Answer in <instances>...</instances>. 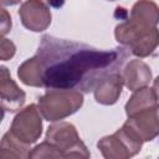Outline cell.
I'll use <instances>...</instances> for the list:
<instances>
[{
    "label": "cell",
    "instance_id": "15",
    "mask_svg": "<svg viewBox=\"0 0 159 159\" xmlns=\"http://www.w3.org/2000/svg\"><path fill=\"white\" fill-rule=\"evenodd\" d=\"M29 158H61V155L48 142L45 140L30 150Z\"/></svg>",
    "mask_w": 159,
    "mask_h": 159
},
{
    "label": "cell",
    "instance_id": "4",
    "mask_svg": "<svg viewBox=\"0 0 159 159\" xmlns=\"http://www.w3.org/2000/svg\"><path fill=\"white\" fill-rule=\"evenodd\" d=\"M48 142L61 155V158H89L86 144L78 135L76 127L68 122H60L51 124L45 135Z\"/></svg>",
    "mask_w": 159,
    "mask_h": 159
},
{
    "label": "cell",
    "instance_id": "14",
    "mask_svg": "<svg viewBox=\"0 0 159 159\" xmlns=\"http://www.w3.org/2000/svg\"><path fill=\"white\" fill-rule=\"evenodd\" d=\"M30 144L17 139L10 130H7L0 140V158L26 159L30 153Z\"/></svg>",
    "mask_w": 159,
    "mask_h": 159
},
{
    "label": "cell",
    "instance_id": "19",
    "mask_svg": "<svg viewBox=\"0 0 159 159\" xmlns=\"http://www.w3.org/2000/svg\"><path fill=\"white\" fill-rule=\"evenodd\" d=\"M21 0H0V5L2 6H12V5H16L19 4Z\"/></svg>",
    "mask_w": 159,
    "mask_h": 159
},
{
    "label": "cell",
    "instance_id": "5",
    "mask_svg": "<svg viewBox=\"0 0 159 159\" xmlns=\"http://www.w3.org/2000/svg\"><path fill=\"white\" fill-rule=\"evenodd\" d=\"M143 143L127 124H123L113 134L101 138L97 148L106 159H128L140 152Z\"/></svg>",
    "mask_w": 159,
    "mask_h": 159
},
{
    "label": "cell",
    "instance_id": "1",
    "mask_svg": "<svg viewBox=\"0 0 159 159\" xmlns=\"http://www.w3.org/2000/svg\"><path fill=\"white\" fill-rule=\"evenodd\" d=\"M36 56L42 63V87L87 93L99 78L123 66L128 51L125 47L98 50L86 43L45 35Z\"/></svg>",
    "mask_w": 159,
    "mask_h": 159
},
{
    "label": "cell",
    "instance_id": "7",
    "mask_svg": "<svg viewBox=\"0 0 159 159\" xmlns=\"http://www.w3.org/2000/svg\"><path fill=\"white\" fill-rule=\"evenodd\" d=\"M19 16L24 27L32 32L45 31L52 21L48 5L42 0H26L19 9Z\"/></svg>",
    "mask_w": 159,
    "mask_h": 159
},
{
    "label": "cell",
    "instance_id": "16",
    "mask_svg": "<svg viewBox=\"0 0 159 159\" xmlns=\"http://www.w3.org/2000/svg\"><path fill=\"white\" fill-rule=\"evenodd\" d=\"M16 53V46L15 43L6 39L0 37V61H10Z\"/></svg>",
    "mask_w": 159,
    "mask_h": 159
},
{
    "label": "cell",
    "instance_id": "13",
    "mask_svg": "<svg viewBox=\"0 0 159 159\" xmlns=\"http://www.w3.org/2000/svg\"><path fill=\"white\" fill-rule=\"evenodd\" d=\"M17 77L20 81L30 87H42V63L35 55L24 61L17 68Z\"/></svg>",
    "mask_w": 159,
    "mask_h": 159
},
{
    "label": "cell",
    "instance_id": "21",
    "mask_svg": "<svg viewBox=\"0 0 159 159\" xmlns=\"http://www.w3.org/2000/svg\"><path fill=\"white\" fill-rule=\"evenodd\" d=\"M4 114H5V112H4V108L0 106V123L2 122V119H4Z\"/></svg>",
    "mask_w": 159,
    "mask_h": 159
},
{
    "label": "cell",
    "instance_id": "11",
    "mask_svg": "<svg viewBox=\"0 0 159 159\" xmlns=\"http://www.w3.org/2000/svg\"><path fill=\"white\" fill-rule=\"evenodd\" d=\"M25 101L26 93L11 78V73L2 76L0 78V106L4 111L14 113L22 108Z\"/></svg>",
    "mask_w": 159,
    "mask_h": 159
},
{
    "label": "cell",
    "instance_id": "22",
    "mask_svg": "<svg viewBox=\"0 0 159 159\" xmlns=\"http://www.w3.org/2000/svg\"><path fill=\"white\" fill-rule=\"evenodd\" d=\"M107 1H117V0H107Z\"/></svg>",
    "mask_w": 159,
    "mask_h": 159
},
{
    "label": "cell",
    "instance_id": "8",
    "mask_svg": "<svg viewBox=\"0 0 159 159\" xmlns=\"http://www.w3.org/2000/svg\"><path fill=\"white\" fill-rule=\"evenodd\" d=\"M158 108H150L138 112L124 122L143 142H150L155 139L159 134V118Z\"/></svg>",
    "mask_w": 159,
    "mask_h": 159
},
{
    "label": "cell",
    "instance_id": "12",
    "mask_svg": "<svg viewBox=\"0 0 159 159\" xmlns=\"http://www.w3.org/2000/svg\"><path fill=\"white\" fill-rule=\"evenodd\" d=\"M155 107H159L157 84H154L153 87L145 86V87H142L134 91L130 98L128 99V102L125 103L124 109H125L127 117H130L138 112L155 108Z\"/></svg>",
    "mask_w": 159,
    "mask_h": 159
},
{
    "label": "cell",
    "instance_id": "18",
    "mask_svg": "<svg viewBox=\"0 0 159 159\" xmlns=\"http://www.w3.org/2000/svg\"><path fill=\"white\" fill-rule=\"evenodd\" d=\"M42 1L46 2L47 5H51V6H55V7H58V6L63 5V0H42Z\"/></svg>",
    "mask_w": 159,
    "mask_h": 159
},
{
    "label": "cell",
    "instance_id": "9",
    "mask_svg": "<svg viewBox=\"0 0 159 159\" xmlns=\"http://www.w3.org/2000/svg\"><path fill=\"white\" fill-rule=\"evenodd\" d=\"M123 86L124 83L119 70L104 75L102 78L97 81L96 86L93 87V94L96 102L103 106L114 104L122 94Z\"/></svg>",
    "mask_w": 159,
    "mask_h": 159
},
{
    "label": "cell",
    "instance_id": "20",
    "mask_svg": "<svg viewBox=\"0 0 159 159\" xmlns=\"http://www.w3.org/2000/svg\"><path fill=\"white\" fill-rule=\"evenodd\" d=\"M7 73H10V70H9L6 66H0V78H1L2 76L7 75Z\"/></svg>",
    "mask_w": 159,
    "mask_h": 159
},
{
    "label": "cell",
    "instance_id": "6",
    "mask_svg": "<svg viewBox=\"0 0 159 159\" xmlns=\"http://www.w3.org/2000/svg\"><path fill=\"white\" fill-rule=\"evenodd\" d=\"M9 130L26 144L36 143L42 134V118L37 106L31 103L17 112Z\"/></svg>",
    "mask_w": 159,
    "mask_h": 159
},
{
    "label": "cell",
    "instance_id": "2",
    "mask_svg": "<svg viewBox=\"0 0 159 159\" xmlns=\"http://www.w3.org/2000/svg\"><path fill=\"white\" fill-rule=\"evenodd\" d=\"M158 21V5L152 0H138L132 6L129 17L116 26L114 37L138 58L148 57L159 42Z\"/></svg>",
    "mask_w": 159,
    "mask_h": 159
},
{
    "label": "cell",
    "instance_id": "10",
    "mask_svg": "<svg viewBox=\"0 0 159 159\" xmlns=\"http://www.w3.org/2000/svg\"><path fill=\"white\" fill-rule=\"evenodd\" d=\"M120 73H122L124 86L132 92H134L142 87L149 86V83L153 80L150 67L144 61H142L139 58L130 60L124 66V68Z\"/></svg>",
    "mask_w": 159,
    "mask_h": 159
},
{
    "label": "cell",
    "instance_id": "17",
    "mask_svg": "<svg viewBox=\"0 0 159 159\" xmlns=\"http://www.w3.org/2000/svg\"><path fill=\"white\" fill-rule=\"evenodd\" d=\"M12 27V20L10 12L0 5V37L7 35L11 31Z\"/></svg>",
    "mask_w": 159,
    "mask_h": 159
},
{
    "label": "cell",
    "instance_id": "3",
    "mask_svg": "<svg viewBox=\"0 0 159 159\" xmlns=\"http://www.w3.org/2000/svg\"><path fill=\"white\" fill-rule=\"evenodd\" d=\"M83 106V93L76 89H47L40 98L37 108L43 119L58 122L75 114Z\"/></svg>",
    "mask_w": 159,
    "mask_h": 159
}]
</instances>
